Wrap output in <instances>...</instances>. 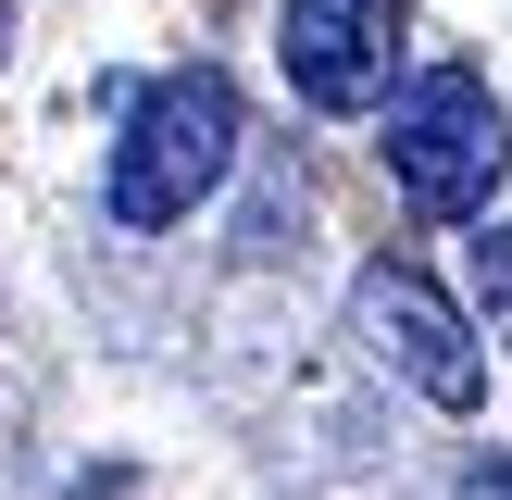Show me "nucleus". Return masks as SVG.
Segmentation results:
<instances>
[{
	"instance_id": "obj_4",
	"label": "nucleus",
	"mask_w": 512,
	"mask_h": 500,
	"mask_svg": "<svg viewBox=\"0 0 512 500\" xmlns=\"http://www.w3.org/2000/svg\"><path fill=\"white\" fill-rule=\"evenodd\" d=\"M400 50H413V0H288L275 13V63L313 113H388Z\"/></svg>"
},
{
	"instance_id": "obj_1",
	"label": "nucleus",
	"mask_w": 512,
	"mask_h": 500,
	"mask_svg": "<svg viewBox=\"0 0 512 500\" xmlns=\"http://www.w3.org/2000/svg\"><path fill=\"white\" fill-rule=\"evenodd\" d=\"M512 175V138H500V100L475 63H425L413 88H388V188L438 225H475Z\"/></svg>"
},
{
	"instance_id": "obj_7",
	"label": "nucleus",
	"mask_w": 512,
	"mask_h": 500,
	"mask_svg": "<svg viewBox=\"0 0 512 500\" xmlns=\"http://www.w3.org/2000/svg\"><path fill=\"white\" fill-rule=\"evenodd\" d=\"M0 50H13V0H0Z\"/></svg>"
},
{
	"instance_id": "obj_3",
	"label": "nucleus",
	"mask_w": 512,
	"mask_h": 500,
	"mask_svg": "<svg viewBox=\"0 0 512 500\" xmlns=\"http://www.w3.org/2000/svg\"><path fill=\"white\" fill-rule=\"evenodd\" d=\"M350 325H363V350L400 388H425L438 413H475V400H488V338H475V313L438 300L413 263H375L363 288H350Z\"/></svg>"
},
{
	"instance_id": "obj_6",
	"label": "nucleus",
	"mask_w": 512,
	"mask_h": 500,
	"mask_svg": "<svg viewBox=\"0 0 512 500\" xmlns=\"http://www.w3.org/2000/svg\"><path fill=\"white\" fill-rule=\"evenodd\" d=\"M463 500H512V463H463Z\"/></svg>"
},
{
	"instance_id": "obj_5",
	"label": "nucleus",
	"mask_w": 512,
	"mask_h": 500,
	"mask_svg": "<svg viewBox=\"0 0 512 500\" xmlns=\"http://www.w3.org/2000/svg\"><path fill=\"white\" fill-rule=\"evenodd\" d=\"M463 263H475V300H488V325L512 338V225L475 213V238H463Z\"/></svg>"
},
{
	"instance_id": "obj_2",
	"label": "nucleus",
	"mask_w": 512,
	"mask_h": 500,
	"mask_svg": "<svg viewBox=\"0 0 512 500\" xmlns=\"http://www.w3.org/2000/svg\"><path fill=\"white\" fill-rule=\"evenodd\" d=\"M225 175H238V88L213 63H188L113 138V225H188Z\"/></svg>"
}]
</instances>
